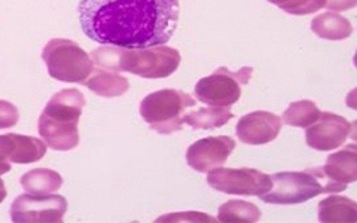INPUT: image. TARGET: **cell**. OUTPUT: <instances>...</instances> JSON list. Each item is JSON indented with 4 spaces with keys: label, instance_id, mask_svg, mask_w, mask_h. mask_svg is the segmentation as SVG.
Masks as SVG:
<instances>
[{
    "label": "cell",
    "instance_id": "cell-7",
    "mask_svg": "<svg viewBox=\"0 0 357 223\" xmlns=\"http://www.w3.org/2000/svg\"><path fill=\"white\" fill-rule=\"evenodd\" d=\"M207 183L211 189L228 195L261 197L273 186L271 176L255 169H213L208 171Z\"/></svg>",
    "mask_w": 357,
    "mask_h": 223
},
{
    "label": "cell",
    "instance_id": "cell-23",
    "mask_svg": "<svg viewBox=\"0 0 357 223\" xmlns=\"http://www.w3.org/2000/svg\"><path fill=\"white\" fill-rule=\"evenodd\" d=\"M290 15H308L325 8V0H266Z\"/></svg>",
    "mask_w": 357,
    "mask_h": 223
},
{
    "label": "cell",
    "instance_id": "cell-3",
    "mask_svg": "<svg viewBox=\"0 0 357 223\" xmlns=\"http://www.w3.org/2000/svg\"><path fill=\"white\" fill-rule=\"evenodd\" d=\"M273 186L259 198L266 204L290 206L307 203L320 194H337L345 191L332 183L321 171V167L303 171H284L271 176Z\"/></svg>",
    "mask_w": 357,
    "mask_h": 223
},
{
    "label": "cell",
    "instance_id": "cell-17",
    "mask_svg": "<svg viewBox=\"0 0 357 223\" xmlns=\"http://www.w3.org/2000/svg\"><path fill=\"white\" fill-rule=\"evenodd\" d=\"M319 220L323 223H354L357 222V204L345 197H328L319 203Z\"/></svg>",
    "mask_w": 357,
    "mask_h": 223
},
{
    "label": "cell",
    "instance_id": "cell-1",
    "mask_svg": "<svg viewBox=\"0 0 357 223\" xmlns=\"http://www.w3.org/2000/svg\"><path fill=\"white\" fill-rule=\"evenodd\" d=\"M84 35L100 45L143 49L169 43L178 24V0H81Z\"/></svg>",
    "mask_w": 357,
    "mask_h": 223
},
{
    "label": "cell",
    "instance_id": "cell-15",
    "mask_svg": "<svg viewBox=\"0 0 357 223\" xmlns=\"http://www.w3.org/2000/svg\"><path fill=\"white\" fill-rule=\"evenodd\" d=\"M8 160L14 164H33L40 161L47 153L45 141L21 134H3Z\"/></svg>",
    "mask_w": 357,
    "mask_h": 223
},
{
    "label": "cell",
    "instance_id": "cell-18",
    "mask_svg": "<svg viewBox=\"0 0 357 223\" xmlns=\"http://www.w3.org/2000/svg\"><path fill=\"white\" fill-rule=\"evenodd\" d=\"M311 30L320 39L344 40L351 36L353 26L347 18L340 14L325 13L312 18Z\"/></svg>",
    "mask_w": 357,
    "mask_h": 223
},
{
    "label": "cell",
    "instance_id": "cell-14",
    "mask_svg": "<svg viewBox=\"0 0 357 223\" xmlns=\"http://www.w3.org/2000/svg\"><path fill=\"white\" fill-rule=\"evenodd\" d=\"M85 106V97L79 89L67 88L61 89L57 94H54L52 98L45 106L42 114L51 119L67 121L79 124L82 115V109Z\"/></svg>",
    "mask_w": 357,
    "mask_h": 223
},
{
    "label": "cell",
    "instance_id": "cell-9",
    "mask_svg": "<svg viewBox=\"0 0 357 223\" xmlns=\"http://www.w3.org/2000/svg\"><path fill=\"white\" fill-rule=\"evenodd\" d=\"M354 124L331 112H320V116L314 124L307 127L305 140L311 149L329 152L338 149L353 136Z\"/></svg>",
    "mask_w": 357,
    "mask_h": 223
},
{
    "label": "cell",
    "instance_id": "cell-25",
    "mask_svg": "<svg viewBox=\"0 0 357 223\" xmlns=\"http://www.w3.org/2000/svg\"><path fill=\"white\" fill-rule=\"evenodd\" d=\"M20 112L15 105L6 102V100H0V130L13 128L18 124Z\"/></svg>",
    "mask_w": 357,
    "mask_h": 223
},
{
    "label": "cell",
    "instance_id": "cell-22",
    "mask_svg": "<svg viewBox=\"0 0 357 223\" xmlns=\"http://www.w3.org/2000/svg\"><path fill=\"white\" fill-rule=\"evenodd\" d=\"M320 116V110L314 102L310 100H299V102L290 103L284 110L282 116V122L290 127L307 128L311 124H314Z\"/></svg>",
    "mask_w": 357,
    "mask_h": 223
},
{
    "label": "cell",
    "instance_id": "cell-11",
    "mask_svg": "<svg viewBox=\"0 0 357 223\" xmlns=\"http://www.w3.org/2000/svg\"><path fill=\"white\" fill-rule=\"evenodd\" d=\"M282 118L271 112L256 110L238 119L236 134L243 143L258 146L277 139L282 131Z\"/></svg>",
    "mask_w": 357,
    "mask_h": 223
},
{
    "label": "cell",
    "instance_id": "cell-13",
    "mask_svg": "<svg viewBox=\"0 0 357 223\" xmlns=\"http://www.w3.org/2000/svg\"><path fill=\"white\" fill-rule=\"evenodd\" d=\"M321 171L335 185L347 189L349 183L357 180V148L351 143L345 149L328 156L326 165L321 167Z\"/></svg>",
    "mask_w": 357,
    "mask_h": 223
},
{
    "label": "cell",
    "instance_id": "cell-21",
    "mask_svg": "<svg viewBox=\"0 0 357 223\" xmlns=\"http://www.w3.org/2000/svg\"><path fill=\"white\" fill-rule=\"evenodd\" d=\"M262 213L258 206L253 203H248V201L240 199H231L227 201L225 204L219 207V222H229V223H255L261 219Z\"/></svg>",
    "mask_w": 357,
    "mask_h": 223
},
{
    "label": "cell",
    "instance_id": "cell-19",
    "mask_svg": "<svg viewBox=\"0 0 357 223\" xmlns=\"http://www.w3.org/2000/svg\"><path fill=\"white\" fill-rule=\"evenodd\" d=\"M21 186L27 194L48 195L63 186V177L60 173L48 169H36L21 176Z\"/></svg>",
    "mask_w": 357,
    "mask_h": 223
},
{
    "label": "cell",
    "instance_id": "cell-24",
    "mask_svg": "<svg viewBox=\"0 0 357 223\" xmlns=\"http://www.w3.org/2000/svg\"><path fill=\"white\" fill-rule=\"evenodd\" d=\"M156 222H194V223H201V222H207V223H213L218 222V219L211 217L206 213H198V211H186V213H172V215H165L161 216L160 219H156Z\"/></svg>",
    "mask_w": 357,
    "mask_h": 223
},
{
    "label": "cell",
    "instance_id": "cell-12",
    "mask_svg": "<svg viewBox=\"0 0 357 223\" xmlns=\"http://www.w3.org/2000/svg\"><path fill=\"white\" fill-rule=\"evenodd\" d=\"M38 128L47 148L52 151L67 152L79 144V130H77V124L75 122L51 119L42 114Z\"/></svg>",
    "mask_w": 357,
    "mask_h": 223
},
{
    "label": "cell",
    "instance_id": "cell-8",
    "mask_svg": "<svg viewBox=\"0 0 357 223\" xmlns=\"http://www.w3.org/2000/svg\"><path fill=\"white\" fill-rule=\"evenodd\" d=\"M67 211V199L61 195L24 194L10 206V220L15 223H59Z\"/></svg>",
    "mask_w": 357,
    "mask_h": 223
},
{
    "label": "cell",
    "instance_id": "cell-20",
    "mask_svg": "<svg viewBox=\"0 0 357 223\" xmlns=\"http://www.w3.org/2000/svg\"><path fill=\"white\" fill-rule=\"evenodd\" d=\"M234 118L229 107H206L194 110L183 115V124L191 125L194 130H213L223 127Z\"/></svg>",
    "mask_w": 357,
    "mask_h": 223
},
{
    "label": "cell",
    "instance_id": "cell-2",
    "mask_svg": "<svg viewBox=\"0 0 357 223\" xmlns=\"http://www.w3.org/2000/svg\"><path fill=\"white\" fill-rule=\"evenodd\" d=\"M91 60L100 69L128 72L144 79H162L178 69L182 57L177 49L164 45L143 49H124L105 45L91 52Z\"/></svg>",
    "mask_w": 357,
    "mask_h": 223
},
{
    "label": "cell",
    "instance_id": "cell-10",
    "mask_svg": "<svg viewBox=\"0 0 357 223\" xmlns=\"http://www.w3.org/2000/svg\"><path fill=\"white\" fill-rule=\"evenodd\" d=\"M236 140L229 136L197 140L186 151V162L198 173H208L227 162L232 151L236 149Z\"/></svg>",
    "mask_w": 357,
    "mask_h": 223
},
{
    "label": "cell",
    "instance_id": "cell-16",
    "mask_svg": "<svg viewBox=\"0 0 357 223\" xmlns=\"http://www.w3.org/2000/svg\"><path fill=\"white\" fill-rule=\"evenodd\" d=\"M93 72V76L88 77L84 84L89 91L96 93L100 97H121L130 89V82L126 76H122L114 70L105 69H98Z\"/></svg>",
    "mask_w": 357,
    "mask_h": 223
},
{
    "label": "cell",
    "instance_id": "cell-26",
    "mask_svg": "<svg viewBox=\"0 0 357 223\" xmlns=\"http://www.w3.org/2000/svg\"><path fill=\"white\" fill-rule=\"evenodd\" d=\"M357 5V0H325V8L333 13H342V10L353 9Z\"/></svg>",
    "mask_w": 357,
    "mask_h": 223
},
{
    "label": "cell",
    "instance_id": "cell-5",
    "mask_svg": "<svg viewBox=\"0 0 357 223\" xmlns=\"http://www.w3.org/2000/svg\"><path fill=\"white\" fill-rule=\"evenodd\" d=\"M48 75L55 81L84 84L94 70L91 57L73 40L52 39L42 51Z\"/></svg>",
    "mask_w": 357,
    "mask_h": 223
},
{
    "label": "cell",
    "instance_id": "cell-27",
    "mask_svg": "<svg viewBox=\"0 0 357 223\" xmlns=\"http://www.w3.org/2000/svg\"><path fill=\"white\" fill-rule=\"evenodd\" d=\"M10 170V161L8 160V153L5 149L3 137L0 136V176L6 174Z\"/></svg>",
    "mask_w": 357,
    "mask_h": 223
},
{
    "label": "cell",
    "instance_id": "cell-28",
    "mask_svg": "<svg viewBox=\"0 0 357 223\" xmlns=\"http://www.w3.org/2000/svg\"><path fill=\"white\" fill-rule=\"evenodd\" d=\"M6 195H8L6 186H5V183H3L2 178H0V203H3L5 198H6Z\"/></svg>",
    "mask_w": 357,
    "mask_h": 223
},
{
    "label": "cell",
    "instance_id": "cell-6",
    "mask_svg": "<svg viewBox=\"0 0 357 223\" xmlns=\"http://www.w3.org/2000/svg\"><path fill=\"white\" fill-rule=\"evenodd\" d=\"M253 75V67L244 66L237 72L219 67L210 76L199 79L195 85L198 102L213 107H229L241 97V85H248Z\"/></svg>",
    "mask_w": 357,
    "mask_h": 223
},
{
    "label": "cell",
    "instance_id": "cell-4",
    "mask_svg": "<svg viewBox=\"0 0 357 223\" xmlns=\"http://www.w3.org/2000/svg\"><path fill=\"white\" fill-rule=\"evenodd\" d=\"M197 100L178 89H160L144 97L140 103V116L158 134L182 131L183 115L194 107Z\"/></svg>",
    "mask_w": 357,
    "mask_h": 223
}]
</instances>
